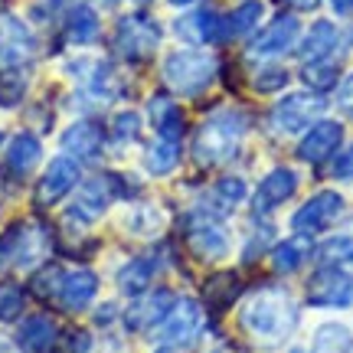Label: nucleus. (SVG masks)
<instances>
[{"label": "nucleus", "mask_w": 353, "mask_h": 353, "mask_svg": "<svg viewBox=\"0 0 353 353\" xmlns=\"http://www.w3.org/2000/svg\"><path fill=\"white\" fill-rule=\"evenodd\" d=\"M154 268H157V262H154V259H148V255L131 259V262L118 272V288L125 291V294H141V291H148Z\"/></svg>", "instance_id": "25"}, {"label": "nucleus", "mask_w": 353, "mask_h": 353, "mask_svg": "<svg viewBox=\"0 0 353 353\" xmlns=\"http://www.w3.org/2000/svg\"><path fill=\"white\" fill-rule=\"evenodd\" d=\"M161 337H157V350L154 353H180L193 347L196 337L203 330V314H200V304L196 301H176L170 307V314L161 321Z\"/></svg>", "instance_id": "4"}, {"label": "nucleus", "mask_w": 353, "mask_h": 353, "mask_svg": "<svg viewBox=\"0 0 353 353\" xmlns=\"http://www.w3.org/2000/svg\"><path fill=\"white\" fill-rule=\"evenodd\" d=\"M148 118H151L154 131L164 141H176L183 134V112L174 105L170 95H154V99L148 101Z\"/></svg>", "instance_id": "20"}, {"label": "nucleus", "mask_w": 353, "mask_h": 353, "mask_svg": "<svg viewBox=\"0 0 353 353\" xmlns=\"http://www.w3.org/2000/svg\"><path fill=\"white\" fill-rule=\"evenodd\" d=\"M298 30H301V26H298V20L285 13V17L272 20V23H268L262 33L255 37L252 52H255V56H281V52H288L291 46H294Z\"/></svg>", "instance_id": "18"}, {"label": "nucleus", "mask_w": 353, "mask_h": 353, "mask_svg": "<svg viewBox=\"0 0 353 353\" xmlns=\"http://www.w3.org/2000/svg\"><path fill=\"white\" fill-rule=\"evenodd\" d=\"M307 259V242L304 239H288V242H278L272 249V265L275 272L288 275V272H298V265Z\"/></svg>", "instance_id": "28"}, {"label": "nucleus", "mask_w": 353, "mask_h": 353, "mask_svg": "<svg viewBox=\"0 0 353 353\" xmlns=\"http://www.w3.org/2000/svg\"><path fill=\"white\" fill-rule=\"evenodd\" d=\"M294 190H298V174L288 170V167H278V170H272V174H265V180L259 183L252 210L255 213H268V210L281 206L285 200H291Z\"/></svg>", "instance_id": "14"}, {"label": "nucleus", "mask_w": 353, "mask_h": 353, "mask_svg": "<svg viewBox=\"0 0 353 353\" xmlns=\"http://www.w3.org/2000/svg\"><path fill=\"white\" fill-rule=\"evenodd\" d=\"M79 183V161L76 157H52L50 167L43 170L39 176V187H37V203L39 206H52V203H59L63 196H69Z\"/></svg>", "instance_id": "9"}, {"label": "nucleus", "mask_w": 353, "mask_h": 353, "mask_svg": "<svg viewBox=\"0 0 353 353\" xmlns=\"http://www.w3.org/2000/svg\"><path fill=\"white\" fill-rule=\"evenodd\" d=\"M203 294L216 307H229V301L239 294V281H236V275H216V278H210V285H206Z\"/></svg>", "instance_id": "31"}, {"label": "nucleus", "mask_w": 353, "mask_h": 353, "mask_svg": "<svg viewBox=\"0 0 353 353\" xmlns=\"http://www.w3.org/2000/svg\"><path fill=\"white\" fill-rule=\"evenodd\" d=\"M174 304H176L174 291H167V288L164 291H151L148 298L134 301L125 311L128 330H151V327H157V324L170 314V307H174Z\"/></svg>", "instance_id": "13"}, {"label": "nucleus", "mask_w": 353, "mask_h": 353, "mask_svg": "<svg viewBox=\"0 0 353 353\" xmlns=\"http://www.w3.org/2000/svg\"><path fill=\"white\" fill-rule=\"evenodd\" d=\"M343 213V196L334 193V190H324L311 200L298 206V213L291 216V229L298 236H314V232H324L327 226H334V219Z\"/></svg>", "instance_id": "7"}, {"label": "nucleus", "mask_w": 353, "mask_h": 353, "mask_svg": "<svg viewBox=\"0 0 353 353\" xmlns=\"http://www.w3.org/2000/svg\"><path fill=\"white\" fill-rule=\"evenodd\" d=\"M176 37L183 43H216V39H226V17H219L216 10H193L187 17L176 20Z\"/></svg>", "instance_id": "12"}, {"label": "nucleus", "mask_w": 353, "mask_h": 353, "mask_svg": "<svg viewBox=\"0 0 353 353\" xmlns=\"http://www.w3.org/2000/svg\"><path fill=\"white\" fill-rule=\"evenodd\" d=\"M334 176H337V180H353V148L337 154V161H334Z\"/></svg>", "instance_id": "38"}, {"label": "nucleus", "mask_w": 353, "mask_h": 353, "mask_svg": "<svg viewBox=\"0 0 353 353\" xmlns=\"http://www.w3.org/2000/svg\"><path fill=\"white\" fill-rule=\"evenodd\" d=\"M99 13L85 7V3H76L72 10L65 13V39L72 43V46H92L95 39H99Z\"/></svg>", "instance_id": "22"}, {"label": "nucleus", "mask_w": 353, "mask_h": 353, "mask_svg": "<svg viewBox=\"0 0 353 353\" xmlns=\"http://www.w3.org/2000/svg\"><path fill=\"white\" fill-rule=\"evenodd\" d=\"M20 343H23L30 353H50L56 343H59V327L56 321L46 314H33L23 321L20 327Z\"/></svg>", "instance_id": "21"}, {"label": "nucleus", "mask_w": 353, "mask_h": 353, "mask_svg": "<svg viewBox=\"0 0 353 353\" xmlns=\"http://www.w3.org/2000/svg\"><path fill=\"white\" fill-rule=\"evenodd\" d=\"M343 141V125L341 121H317L298 144V157L304 164H324L330 154L341 148Z\"/></svg>", "instance_id": "11"}, {"label": "nucleus", "mask_w": 353, "mask_h": 353, "mask_svg": "<svg viewBox=\"0 0 353 353\" xmlns=\"http://www.w3.org/2000/svg\"><path fill=\"white\" fill-rule=\"evenodd\" d=\"M190 3H196V0H170V7H190Z\"/></svg>", "instance_id": "43"}, {"label": "nucleus", "mask_w": 353, "mask_h": 353, "mask_svg": "<svg viewBox=\"0 0 353 353\" xmlns=\"http://www.w3.org/2000/svg\"><path fill=\"white\" fill-rule=\"evenodd\" d=\"M330 7L341 13V17H350V13H353V0H330Z\"/></svg>", "instance_id": "40"}, {"label": "nucleus", "mask_w": 353, "mask_h": 353, "mask_svg": "<svg viewBox=\"0 0 353 353\" xmlns=\"http://www.w3.org/2000/svg\"><path fill=\"white\" fill-rule=\"evenodd\" d=\"M324 259H343V255H353V236H341V239H330L324 249Z\"/></svg>", "instance_id": "37"}, {"label": "nucleus", "mask_w": 353, "mask_h": 353, "mask_svg": "<svg viewBox=\"0 0 353 353\" xmlns=\"http://www.w3.org/2000/svg\"><path fill=\"white\" fill-rule=\"evenodd\" d=\"M108 200L112 196V183H108V176H99V180H88L85 187L79 190L76 203H72V213L82 219V223H92V219H99L105 210H108Z\"/></svg>", "instance_id": "19"}, {"label": "nucleus", "mask_w": 353, "mask_h": 353, "mask_svg": "<svg viewBox=\"0 0 353 353\" xmlns=\"http://www.w3.org/2000/svg\"><path fill=\"white\" fill-rule=\"evenodd\" d=\"M190 245L203 259H223L229 252V236L213 223H203L200 229H190Z\"/></svg>", "instance_id": "24"}, {"label": "nucleus", "mask_w": 353, "mask_h": 353, "mask_svg": "<svg viewBox=\"0 0 353 353\" xmlns=\"http://www.w3.org/2000/svg\"><path fill=\"white\" fill-rule=\"evenodd\" d=\"M334 46H337V26L330 23V20H317V23L307 30V37H304V43H301V59L321 63V59L330 56Z\"/></svg>", "instance_id": "23"}, {"label": "nucleus", "mask_w": 353, "mask_h": 353, "mask_svg": "<svg viewBox=\"0 0 353 353\" xmlns=\"http://www.w3.org/2000/svg\"><path fill=\"white\" fill-rule=\"evenodd\" d=\"M291 353H307V350H291Z\"/></svg>", "instance_id": "45"}, {"label": "nucleus", "mask_w": 353, "mask_h": 353, "mask_svg": "<svg viewBox=\"0 0 353 353\" xmlns=\"http://www.w3.org/2000/svg\"><path fill=\"white\" fill-rule=\"evenodd\" d=\"M307 304L311 307H353V275L337 265L317 268L307 281Z\"/></svg>", "instance_id": "6"}, {"label": "nucleus", "mask_w": 353, "mask_h": 353, "mask_svg": "<svg viewBox=\"0 0 353 353\" xmlns=\"http://www.w3.org/2000/svg\"><path fill=\"white\" fill-rule=\"evenodd\" d=\"M213 76H216V59L200 50L170 52L164 59V82L176 95H200L203 88L213 82Z\"/></svg>", "instance_id": "3"}, {"label": "nucleus", "mask_w": 353, "mask_h": 353, "mask_svg": "<svg viewBox=\"0 0 353 353\" xmlns=\"http://www.w3.org/2000/svg\"><path fill=\"white\" fill-rule=\"evenodd\" d=\"M337 101H341L343 112H350V114H353V76L341 85V92H337Z\"/></svg>", "instance_id": "39"}, {"label": "nucleus", "mask_w": 353, "mask_h": 353, "mask_svg": "<svg viewBox=\"0 0 353 353\" xmlns=\"http://www.w3.org/2000/svg\"><path fill=\"white\" fill-rule=\"evenodd\" d=\"M95 3H101V7H118L121 0H95Z\"/></svg>", "instance_id": "44"}, {"label": "nucleus", "mask_w": 353, "mask_h": 353, "mask_svg": "<svg viewBox=\"0 0 353 353\" xmlns=\"http://www.w3.org/2000/svg\"><path fill=\"white\" fill-rule=\"evenodd\" d=\"M23 92H26L23 76H17V69H10L7 76L0 79V108H13L17 101L23 99Z\"/></svg>", "instance_id": "32"}, {"label": "nucleus", "mask_w": 353, "mask_h": 353, "mask_svg": "<svg viewBox=\"0 0 353 353\" xmlns=\"http://www.w3.org/2000/svg\"><path fill=\"white\" fill-rule=\"evenodd\" d=\"M23 288L17 281H0V324H10L23 314Z\"/></svg>", "instance_id": "30"}, {"label": "nucleus", "mask_w": 353, "mask_h": 353, "mask_svg": "<svg viewBox=\"0 0 353 353\" xmlns=\"http://www.w3.org/2000/svg\"><path fill=\"white\" fill-rule=\"evenodd\" d=\"M0 353H20V347H17L10 337H3V334H0Z\"/></svg>", "instance_id": "42"}, {"label": "nucleus", "mask_w": 353, "mask_h": 353, "mask_svg": "<svg viewBox=\"0 0 353 353\" xmlns=\"http://www.w3.org/2000/svg\"><path fill=\"white\" fill-rule=\"evenodd\" d=\"M112 134H114V141H121V144H128V141H134V138L141 134V118H138L134 112H121L118 118H114Z\"/></svg>", "instance_id": "33"}, {"label": "nucleus", "mask_w": 353, "mask_h": 353, "mask_svg": "<svg viewBox=\"0 0 353 353\" xmlns=\"http://www.w3.org/2000/svg\"><path fill=\"white\" fill-rule=\"evenodd\" d=\"M239 324L245 334H252L262 343H281L288 341L298 327V304L291 301L288 291L281 288H259L252 298L242 304Z\"/></svg>", "instance_id": "1"}, {"label": "nucleus", "mask_w": 353, "mask_h": 353, "mask_svg": "<svg viewBox=\"0 0 353 353\" xmlns=\"http://www.w3.org/2000/svg\"><path fill=\"white\" fill-rule=\"evenodd\" d=\"M216 190H219V196H226V200H229V206H236L239 200H245V183H242V180H236V176L219 180V183H216Z\"/></svg>", "instance_id": "36"}, {"label": "nucleus", "mask_w": 353, "mask_h": 353, "mask_svg": "<svg viewBox=\"0 0 353 353\" xmlns=\"http://www.w3.org/2000/svg\"><path fill=\"white\" fill-rule=\"evenodd\" d=\"M288 85V72L285 69H278V65H268L262 76L255 79V88L259 92H278V88Z\"/></svg>", "instance_id": "35"}, {"label": "nucleus", "mask_w": 353, "mask_h": 353, "mask_svg": "<svg viewBox=\"0 0 353 353\" xmlns=\"http://www.w3.org/2000/svg\"><path fill=\"white\" fill-rule=\"evenodd\" d=\"M39 157H43V144H39L37 134L30 131H20L13 134L10 144H7V157H3V170L10 176H30L37 170Z\"/></svg>", "instance_id": "16"}, {"label": "nucleus", "mask_w": 353, "mask_h": 353, "mask_svg": "<svg viewBox=\"0 0 353 353\" xmlns=\"http://www.w3.org/2000/svg\"><path fill=\"white\" fill-rule=\"evenodd\" d=\"M350 347H353V334L343 324H324L314 337L317 353H350Z\"/></svg>", "instance_id": "29"}, {"label": "nucleus", "mask_w": 353, "mask_h": 353, "mask_svg": "<svg viewBox=\"0 0 353 353\" xmlns=\"http://www.w3.org/2000/svg\"><path fill=\"white\" fill-rule=\"evenodd\" d=\"M0 141H3V134H0Z\"/></svg>", "instance_id": "46"}, {"label": "nucleus", "mask_w": 353, "mask_h": 353, "mask_svg": "<svg viewBox=\"0 0 353 353\" xmlns=\"http://www.w3.org/2000/svg\"><path fill=\"white\" fill-rule=\"evenodd\" d=\"M59 144H63V151L69 154V157L88 161V157H99L101 154V148H105V131H101L95 121H76V125H69L63 131Z\"/></svg>", "instance_id": "17"}, {"label": "nucleus", "mask_w": 353, "mask_h": 353, "mask_svg": "<svg viewBox=\"0 0 353 353\" xmlns=\"http://www.w3.org/2000/svg\"><path fill=\"white\" fill-rule=\"evenodd\" d=\"M176 161H180V148H176V141H157V144H151L148 151H144V167H148V174L154 176H164L170 174L176 167Z\"/></svg>", "instance_id": "27"}, {"label": "nucleus", "mask_w": 353, "mask_h": 353, "mask_svg": "<svg viewBox=\"0 0 353 353\" xmlns=\"http://www.w3.org/2000/svg\"><path fill=\"white\" fill-rule=\"evenodd\" d=\"M288 3L294 7V10H314L321 0H288Z\"/></svg>", "instance_id": "41"}, {"label": "nucleus", "mask_w": 353, "mask_h": 353, "mask_svg": "<svg viewBox=\"0 0 353 353\" xmlns=\"http://www.w3.org/2000/svg\"><path fill=\"white\" fill-rule=\"evenodd\" d=\"M161 43V26L154 23L148 13H131V17H121L118 20V30H114V50L121 59L128 63H141L148 59Z\"/></svg>", "instance_id": "5"}, {"label": "nucleus", "mask_w": 353, "mask_h": 353, "mask_svg": "<svg viewBox=\"0 0 353 353\" xmlns=\"http://www.w3.org/2000/svg\"><path fill=\"white\" fill-rule=\"evenodd\" d=\"M304 79H307L314 88H330L337 82V69H334V65H321V63H307Z\"/></svg>", "instance_id": "34"}, {"label": "nucleus", "mask_w": 353, "mask_h": 353, "mask_svg": "<svg viewBox=\"0 0 353 353\" xmlns=\"http://www.w3.org/2000/svg\"><path fill=\"white\" fill-rule=\"evenodd\" d=\"M324 105L327 101L321 99V95H311V92H294V95H285V99L275 105V128L278 131H285V134H298L304 128L317 121L321 112H324Z\"/></svg>", "instance_id": "8"}, {"label": "nucleus", "mask_w": 353, "mask_h": 353, "mask_svg": "<svg viewBox=\"0 0 353 353\" xmlns=\"http://www.w3.org/2000/svg\"><path fill=\"white\" fill-rule=\"evenodd\" d=\"M33 52H37V39L26 30L23 20L0 17V63H7L10 69H17V65L30 63Z\"/></svg>", "instance_id": "10"}, {"label": "nucleus", "mask_w": 353, "mask_h": 353, "mask_svg": "<svg viewBox=\"0 0 353 353\" xmlns=\"http://www.w3.org/2000/svg\"><path fill=\"white\" fill-rule=\"evenodd\" d=\"M249 131V121H245V114L236 112V108H223V112H216L213 118H206V125L196 131V161L206 167L213 164H223L226 157L236 154L239 148L242 134Z\"/></svg>", "instance_id": "2"}, {"label": "nucleus", "mask_w": 353, "mask_h": 353, "mask_svg": "<svg viewBox=\"0 0 353 353\" xmlns=\"http://www.w3.org/2000/svg\"><path fill=\"white\" fill-rule=\"evenodd\" d=\"M262 13H265V7L259 3V0H245V3H239V7L226 17V37H249L255 26H259Z\"/></svg>", "instance_id": "26"}, {"label": "nucleus", "mask_w": 353, "mask_h": 353, "mask_svg": "<svg viewBox=\"0 0 353 353\" xmlns=\"http://www.w3.org/2000/svg\"><path fill=\"white\" fill-rule=\"evenodd\" d=\"M99 294V275L88 272V268H79V272H65L63 285L56 291V301L63 304L65 311H82L95 301Z\"/></svg>", "instance_id": "15"}]
</instances>
